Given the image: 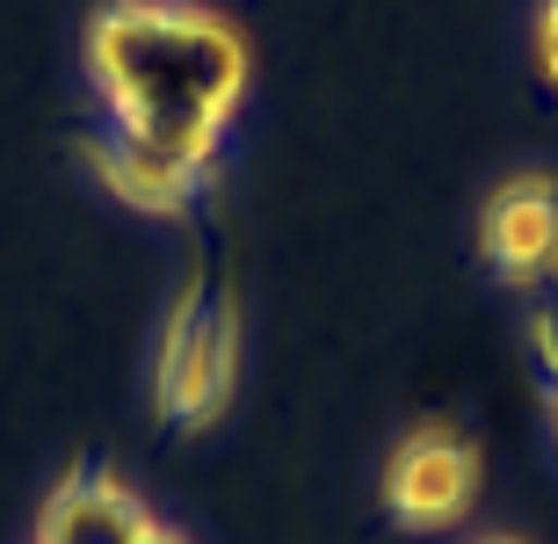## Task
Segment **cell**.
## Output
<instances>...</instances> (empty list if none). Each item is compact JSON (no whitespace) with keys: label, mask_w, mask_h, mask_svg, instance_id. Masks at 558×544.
I'll return each mask as SVG.
<instances>
[{"label":"cell","mask_w":558,"mask_h":544,"mask_svg":"<svg viewBox=\"0 0 558 544\" xmlns=\"http://www.w3.org/2000/svg\"><path fill=\"white\" fill-rule=\"evenodd\" d=\"M537 65H544V81L558 87V0H537Z\"/></svg>","instance_id":"obj_8"},{"label":"cell","mask_w":558,"mask_h":544,"mask_svg":"<svg viewBox=\"0 0 558 544\" xmlns=\"http://www.w3.org/2000/svg\"><path fill=\"white\" fill-rule=\"evenodd\" d=\"M87 81L109 124L218 168L226 117L247 87V44L232 22L189 0H109L87 22Z\"/></svg>","instance_id":"obj_1"},{"label":"cell","mask_w":558,"mask_h":544,"mask_svg":"<svg viewBox=\"0 0 558 544\" xmlns=\"http://www.w3.org/2000/svg\"><path fill=\"white\" fill-rule=\"evenodd\" d=\"M478 544H515V537H478Z\"/></svg>","instance_id":"obj_11"},{"label":"cell","mask_w":558,"mask_h":544,"mask_svg":"<svg viewBox=\"0 0 558 544\" xmlns=\"http://www.w3.org/2000/svg\"><path fill=\"white\" fill-rule=\"evenodd\" d=\"M530 349H537L544 377H551V385H558V276H551V283H537V291H530Z\"/></svg>","instance_id":"obj_7"},{"label":"cell","mask_w":558,"mask_h":544,"mask_svg":"<svg viewBox=\"0 0 558 544\" xmlns=\"http://www.w3.org/2000/svg\"><path fill=\"white\" fill-rule=\"evenodd\" d=\"M145 530L153 516L117 472H73L37 516V544H138Z\"/></svg>","instance_id":"obj_6"},{"label":"cell","mask_w":558,"mask_h":544,"mask_svg":"<svg viewBox=\"0 0 558 544\" xmlns=\"http://www.w3.org/2000/svg\"><path fill=\"white\" fill-rule=\"evenodd\" d=\"M87 168L109 182V196H124L131 210H153V218H174V210H189L196 196H204L210 168L204 160H182V153L153 146V138H138L131 124H102L87 131Z\"/></svg>","instance_id":"obj_5"},{"label":"cell","mask_w":558,"mask_h":544,"mask_svg":"<svg viewBox=\"0 0 558 544\" xmlns=\"http://www.w3.org/2000/svg\"><path fill=\"white\" fill-rule=\"evenodd\" d=\"M138 544H182V537H174V530H160V523H153V530H145Z\"/></svg>","instance_id":"obj_9"},{"label":"cell","mask_w":558,"mask_h":544,"mask_svg":"<svg viewBox=\"0 0 558 544\" xmlns=\"http://www.w3.org/2000/svg\"><path fill=\"white\" fill-rule=\"evenodd\" d=\"M478 254L508 291L558 276V174H508L478 210Z\"/></svg>","instance_id":"obj_4"},{"label":"cell","mask_w":558,"mask_h":544,"mask_svg":"<svg viewBox=\"0 0 558 544\" xmlns=\"http://www.w3.org/2000/svg\"><path fill=\"white\" fill-rule=\"evenodd\" d=\"M544 407H551V436H558V385H551V392H544Z\"/></svg>","instance_id":"obj_10"},{"label":"cell","mask_w":558,"mask_h":544,"mask_svg":"<svg viewBox=\"0 0 558 544\" xmlns=\"http://www.w3.org/2000/svg\"><path fill=\"white\" fill-rule=\"evenodd\" d=\"M232 305L218 291H189L167 313L160 363H153V399L174 428H204L232 392Z\"/></svg>","instance_id":"obj_2"},{"label":"cell","mask_w":558,"mask_h":544,"mask_svg":"<svg viewBox=\"0 0 558 544\" xmlns=\"http://www.w3.org/2000/svg\"><path fill=\"white\" fill-rule=\"evenodd\" d=\"M385 516L399 530H450L478 494V458L472 443L450 436V428H414L385 458Z\"/></svg>","instance_id":"obj_3"}]
</instances>
